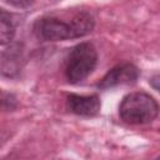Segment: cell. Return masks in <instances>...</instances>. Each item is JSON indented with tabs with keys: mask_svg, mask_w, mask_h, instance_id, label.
<instances>
[{
	"mask_svg": "<svg viewBox=\"0 0 160 160\" xmlns=\"http://www.w3.org/2000/svg\"><path fill=\"white\" fill-rule=\"evenodd\" d=\"M119 114L128 124H146L158 116L159 105L149 94L131 92L122 99Z\"/></svg>",
	"mask_w": 160,
	"mask_h": 160,
	"instance_id": "1",
	"label": "cell"
},
{
	"mask_svg": "<svg viewBox=\"0 0 160 160\" xmlns=\"http://www.w3.org/2000/svg\"><path fill=\"white\" fill-rule=\"evenodd\" d=\"M98 54L92 44L81 42L74 46L66 59L65 76L71 84L82 81L94 70Z\"/></svg>",
	"mask_w": 160,
	"mask_h": 160,
	"instance_id": "2",
	"label": "cell"
},
{
	"mask_svg": "<svg viewBox=\"0 0 160 160\" xmlns=\"http://www.w3.org/2000/svg\"><path fill=\"white\" fill-rule=\"evenodd\" d=\"M15 35V26L11 20L10 14L5 10H1L0 16V36H1V45H5L12 40Z\"/></svg>",
	"mask_w": 160,
	"mask_h": 160,
	"instance_id": "8",
	"label": "cell"
},
{
	"mask_svg": "<svg viewBox=\"0 0 160 160\" xmlns=\"http://www.w3.org/2000/svg\"><path fill=\"white\" fill-rule=\"evenodd\" d=\"M68 108L71 112L81 116H94L100 111V100L98 95H76L68 96Z\"/></svg>",
	"mask_w": 160,
	"mask_h": 160,
	"instance_id": "5",
	"label": "cell"
},
{
	"mask_svg": "<svg viewBox=\"0 0 160 160\" xmlns=\"http://www.w3.org/2000/svg\"><path fill=\"white\" fill-rule=\"evenodd\" d=\"M70 22L74 30V38L85 36L94 29V18L86 11L76 14Z\"/></svg>",
	"mask_w": 160,
	"mask_h": 160,
	"instance_id": "7",
	"label": "cell"
},
{
	"mask_svg": "<svg viewBox=\"0 0 160 160\" xmlns=\"http://www.w3.org/2000/svg\"><path fill=\"white\" fill-rule=\"evenodd\" d=\"M150 84H151V86H152L156 91H159V92H160V74H159V75L152 76V78H151V80H150Z\"/></svg>",
	"mask_w": 160,
	"mask_h": 160,
	"instance_id": "10",
	"label": "cell"
},
{
	"mask_svg": "<svg viewBox=\"0 0 160 160\" xmlns=\"http://www.w3.org/2000/svg\"><path fill=\"white\" fill-rule=\"evenodd\" d=\"M139 78V69L132 64H121L106 72V75L100 80L98 88L110 89L118 85L134 84Z\"/></svg>",
	"mask_w": 160,
	"mask_h": 160,
	"instance_id": "4",
	"label": "cell"
},
{
	"mask_svg": "<svg viewBox=\"0 0 160 160\" xmlns=\"http://www.w3.org/2000/svg\"><path fill=\"white\" fill-rule=\"evenodd\" d=\"M35 32L42 40L59 41L75 39L71 22H64L56 18H42L35 24Z\"/></svg>",
	"mask_w": 160,
	"mask_h": 160,
	"instance_id": "3",
	"label": "cell"
},
{
	"mask_svg": "<svg viewBox=\"0 0 160 160\" xmlns=\"http://www.w3.org/2000/svg\"><path fill=\"white\" fill-rule=\"evenodd\" d=\"M9 2L16 8H29L34 0H9Z\"/></svg>",
	"mask_w": 160,
	"mask_h": 160,
	"instance_id": "9",
	"label": "cell"
},
{
	"mask_svg": "<svg viewBox=\"0 0 160 160\" xmlns=\"http://www.w3.org/2000/svg\"><path fill=\"white\" fill-rule=\"evenodd\" d=\"M159 158H160V156H159Z\"/></svg>",
	"mask_w": 160,
	"mask_h": 160,
	"instance_id": "11",
	"label": "cell"
},
{
	"mask_svg": "<svg viewBox=\"0 0 160 160\" xmlns=\"http://www.w3.org/2000/svg\"><path fill=\"white\" fill-rule=\"evenodd\" d=\"M21 59V51L19 45H12L8 50L2 52L1 59V70L2 74L6 76H14L19 71Z\"/></svg>",
	"mask_w": 160,
	"mask_h": 160,
	"instance_id": "6",
	"label": "cell"
}]
</instances>
